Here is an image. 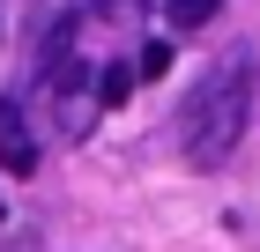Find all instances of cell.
Listing matches in <instances>:
<instances>
[{
  "label": "cell",
  "instance_id": "5",
  "mask_svg": "<svg viewBox=\"0 0 260 252\" xmlns=\"http://www.w3.org/2000/svg\"><path fill=\"white\" fill-rule=\"evenodd\" d=\"M134 59H112V67H104V75H97V104H126V97H134Z\"/></svg>",
  "mask_w": 260,
  "mask_h": 252
},
{
  "label": "cell",
  "instance_id": "2",
  "mask_svg": "<svg viewBox=\"0 0 260 252\" xmlns=\"http://www.w3.org/2000/svg\"><path fill=\"white\" fill-rule=\"evenodd\" d=\"M45 82H52L45 97H52V112H60V134L82 141L89 126H97V97H89V82H97V75H89V59H52Z\"/></svg>",
  "mask_w": 260,
  "mask_h": 252
},
{
  "label": "cell",
  "instance_id": "3",
  "mask_svg": "<svg viewBox=\"0 0 260 252\" xmlns=\"http://www.w3.org/2000/svg\"><path fill=\"white\" fill-rule=\"evenodd\" d=\"M0 171H15V178L38 171V141H30V126H22L15 104H0Z\"/></svg>",
  "mask_w": 260,
  "mask_h": 252
},
{
  "label": "cell",
  "instance_id": "6",
  "mask_svg": "<svg viewBox=\"0 0 260 252\" xmlns=\"http://www.w3.org/2000/svg\"><path fill=\"white\" fill-rule=\"evenodd\" d=\"M164 67H171V45H164V38H149V45L134 52V75H141V82H156Z\"/></svg>",
  "mask_w": 260,
  "mask_h": 252
},
{
  "label": "cell",
  "instance_id": "4",
  "mask_svg": "<svg viewBox=\"0 0 260 252\" xmlns=\"http://www.w3.org/2000/svg\"><path fill=\"white\" fill-rule=\"evenodd\" d=\"M223 15V0H164V22L171 30H208Z\"/></svg>",
  "mask_w": 260,
  "mask_h": 252
},
{
  "label": "cell",
  "instance_id": "1",
  "mask_svg": "<svg viewBox=\"0 0 260 252\" xmlns=\"http://www.w3.org/2000/svg\"><path fill=\"white\" fill-rule=\"evenodd\" d=\"M253 112H260V52H245V45H238L216 75H201V89L186 97V112H179L186 163H193V171L231 163V149H238L245 126H253Z\"/></svg>",
  "mask_w": 260,
  "mask_h": 252
}]
</instances>
